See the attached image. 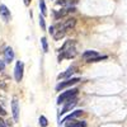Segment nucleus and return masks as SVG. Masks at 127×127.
<instances>
[{
	"instance_id": "nucleus-1",
	"label": "nucleus",
	"mask_w": 127,
	"mask_h": 127,
	"mask_svg": "<svg viewBox=\"0 0 127 127\" xmlns=\"http://www.w3.org/2000/svg\"><path fill=\"white\" fill-rule=\"evenodd\" d=\"M76 56V51H75V46H74L72 41H67L65 45L60 48V56L59 60L61 61L62 59H72Z\"/></svg>"
},
{
	"instance_id": "nucleus-2",
	"label": "nucleus",
	"mask_w": 127,
	"mask_h": 127,
	"mask_svg": "<svg viewBox=\"0 0 127 127\" xmlns=\"http://www.w3.org/2000/svg\"><path fill=\"white\" fill-rule=\"evenodd\" d=\"M78 89L76 88H72V89H69L66 92H64L60 97L57 98V104H61V103H65L66 100L74 98V97H76V94H78Z\"/></svg>"
},
{
	"instance_id": "nucleus-3",
	"label": "nucleus",
	"mask_w": 127,
	"mask_h": 127,
	"mask_svg": "<svg viewBox=\"0 0 127 127\" xmlns=\"http://www.w3.org/2000/svg\"><path fill=\"white\" fill-rule=\"evenodd\" d=\"M79 81H80L79 78H70V79H67V80H65V81L59 83L57 85H56V90L60 92L61 89L67 88V87H71V85H74V84H76V83H79Z\"/></svg>"
},
{
	"instance_id": "nucleus-4",
	"label": "nucleus",
	"mask_w": 127,
	"mask_h": 127,
	"mask_svg": "<svg viewBox=\"0 0 127 127\" xmlns=\"http://www.w3.org/2000/svg\"><path fill=\"white\" fill-rule=\"evenodd\" d=\"M23 71H24V64L22 61H18L14 69V78L17 81H20L23 79Z\"/></svg>"
},
{
	"instance_id": "nucleus-5",
	"label": "nucleus",
	"mask_w": 127,
	"mask_h": 127,
	"mask_svg": "<svg viewBox=\"0 0 127 127\" xmlns=\"http://www.w3.org/2000/svg\"><path fill=\"white\" fill-rule=\"evenodd\" d=\"M65 103H66V104L64 105V107H62V109H61V112H60V114H61V116H62V114H65V113H67L69 111H71L74 107H75V105H76V103H78V99H76L75 97H74V98H71V99L66 100Z\"/></svg>"
},
{
	"instance_id": "nucleus-6",
	"label": "nucleus",
	"mask_w": 127,
	"mask_h": 127,
	"mask_svg": "<svg viewBox=\"0 0 127 127\" xmlns=\"http://www.w3.org/2000/svg\"><path fill=\"white\" fill-rule=\"evenodd\" d=\"M83 114V111L81 109H78V111H74L72 113H70V114H67L64 120H61V122H60V125H64V123H66V122H69V121H72V120H75V118H78L79 116H81Z\"/></svg>"
},
{
	"instance_id": "nucleus-7",
	"label": "nucleus",
	"mask_w": 127,
	"mask_h": 127,
	"mask_svg": "<svg viewBox=\"0 0 127 127\" xmlns=\"http://www.w3.org/2000/svg\"><path fill=\"white\" fill-rule=\"evenodd\" d=\"M0 17L3 18L4 22H9L10 18H12V15H10V10L6 8V5L1 4L0 5Z\"/></svg>"
},
{
	"instance_id": "nucleus-8",
	"label": "nucleus",
	"mask_w": 127,
	"mask_h": 127,
	"mask_svg": "<svg viewBox=\"0 0 127 127\" xmlns=\"http://www.w3.org/2000/svg\"><path fill=\"white\" fill-rule=\"evenodd\" d=\"M12 112H13V118L15 122H18L19 120V104H18V99L14 98L12 102Z\"/></svg>"
},
{
	"instance_id": "nucleus-9",
	"label": "nucleus",
	"mask_w": 127,
	"mask_h": 127,
	"mask_svg": "<svg viewBox=\"0 0 127 127\" xmlns=\"http://www.w3.org/2000/svg\"><path fill=\"white\" fill-rule=\"evenodd\" d=\"M75 24H76V19H75V18H69V19H66L62 24H60V27L64 28L65 31H69V29H71V28L75 27Z\"/></svg>"
},
{
	"instance_id": "nucleus-10",
	"label": "nucleus",
	"mask_w": 127,
	"mask_h": 127,
	"mask_svg": "<svg viewBox=\"0 0 127 127\" xmlns=\"http://www.w3.org/2000/svg\"><path fill=\"white\" fill-rule=\"evenodd\" d=\"M4 60L8 64H10L14 60V51H13L12 47H6L5 48V51H4Z\"/></svg>"
},
{
	"instance_id": "nucleus-11",
	"label": "nucleus",
	"mask_w": 127,
	"mask_h": 127,
	"mask_svg": "<svg viewBox=\"0 0 127 127\" xmlns=\"http://www.w3.org/2000/svg\"><path fill=\"white\" fill-rule=\"evenodd\" d=\"M75 71H76V66H74V65H72V66H70L65 72H61L60 75L57 76V79H69Z\"/></svg>"
},
{
	"instance_id": "nucleus-12",
	"label": "nucleus",
	"mask_w": 127,
	"mask_h": 127,
	"mask_svg": "<svg viewBox=\"0 0 127 127\" xmlns=\"http://www.w3.org/2000/svg\"><path fill=\"white\" fill-rule=\"evenodd\" d=\"M95 56H98V52H97V51H93V50L85 51V52L83 54V59L85 60V61H88V60H90V59H93V57H95Z\"/></svg>"
},
{
	"instance_id": "nucleus-13",
	"label": "nucleus",
	"mask_w": 127,
	"mask_h": 127,
	"mask_svg": "<svg viewBox=\"0 0 127 127\" xmlns=\"http://www.w3.org/2000/svg\"><path fill=\"white\" fill-rule=\"evenodd\" d=\"M39 9H41V13L42 15H46L47 14V9H46V4H45V0H39Z\"/></svg>"
},
{
	"instance_id": "nucleus-14",
	"label": "nucleus",
	"mask_w": 127,
	"mask_h": 127,
	"mask_svg": "<svg viewBox=\"0 0 127 127\" xmlns=\"http://www.w3.org/2000/svg\"><path fill=\"white\" fill-rule=\"evenodd\" d=\"M67 127H87V122L81 121V122H72L71 125H69Z\"/></svg>"
},
{
	"instance_id": "nucleus-15",
	"label": "nucleus",
	"mask_w": 127,
	"mask_h": 127,
	"mask_svg": "<svg viewBox=\"0 0 127 127\" xmlns=\"http://www.w3.org/2000/svg\"><path fill=\"white\" fill-rule=\"evenodd\" d=\"M41 43H42V48H43V52H47V51H48V43H47L46 37H42V38H41Z\"/></svg>"
},
{
	"instance_id": "nucleus-16",
	"label": "nucleus",
	"mask_w": 127,
	"mask_h": 127,
	"mask_svg": "<svg viewBox=\"0 0 127 127\" xmlns=\"http://www.w3.org/2000/svg\"><path fill=\"white\" fill-rule=\"evenodd\" d=\"M107 59V56H95V57H93V59H90V60H88L87 62H98V61H102V60H105Z\"/></svg>"
},
{
	"instance_id": "nucleus-17",
	"label": "nucleus",
	"mask_w": 127,
	"mask_h": 127,
	"mask_svg": "<svg viewBox=\"0 0 127 127\" xmlns=\"http://www.w3.org/2000/svg\"><path fill=\"white\" fill-rule=\"evenodd\" d=\"M39 125H41L42 127H46V126L48 125V122H47V118L45 117V116H41V117H39Z\"/></svg>"
},
{
	"instance_id": "nucleus-18",
	"label": "nucleus",
	"mask_w": 127,
	"mask_h": 127,
	"mask_svg": "<svg viewBox=\"0 0 127 127\" xmlns=\"http://www.w3.org/2000/svg\"><path fill=\"white\" fill-rule=\"evenodd\" d=\"M39 26H41V28L42 29H46V24H45V18H43V15H39Z\"/></svg>"
},
{
	"instance_id": "nucleus-19",
	"label": "nucleus",
	"mask_w": 127,
	"mask_h": 127,
	"mask_svg": "<svg viewBox=\"0 0 127 127\" xmlns=\"http://www.w3.org/2000/svg\"><path fill=\"white\" fill-rule=\"evenodd\" d=\"M5 69V62L4 61H0V71H3Z\"/></svg>"
},
{
	"instance_id": "nucleus-20",
	"label": "nucleus",
	"mask_w": 127,
	"mask_h": 127,
	"mask_svg": "<svg viewBox=\"0 0 127 127\" xmlns=\"http://www.w3.org/2000/svg\"><path fill=\"white\" fill-rule=\"evenodd\" d=\"M48 32H50L51 34H54V33H55V27H54V26H51L50 29H48Z\"/></svg>"
},
{
	"instance_id": "nucleus-21",
	"label": "nucleus",
	"mask_w": 127,
	"mask_h": 127,
	"mask_svg": "<svg viewBox=\"0 0 127 127\" xmlns=\"http://www.w3.org/2000/svg\"><path fill=\"white\" fill-rule=\"evenodd\" d=\"M0 114H1V116H5L6 114V112H5V109L3 107H0Z\"/></svg>"
},
{
	"instance_id": "nucleus-22",
	"label": "nucleus",
	"mask_w": 127,
	"mask_h": 127,
	"mask_svg": "<svg viewBox=\"0 0 127 127\" xmlns=\"http://www.w3.org/2000/svg\"><path fill=\"white\" fill-rule=\"evenodd\" d=\"M0 127H5V123H4L3 120H0Z\"/></svg>"
},
{
	"instance_id": "nucleus-23",
	"label": "nucleus",
	"mask_w": 127,
	"mask_h": 127,
	"mask_svg": "<svg viewBox=\"0 0 127 127\" xmlns=\"http://www.w3.org/2000/svg\"><path fill=\"white\" fill-rule=\"evenodd\" d=\"M24 4H26V5L28 6V5L31 4V0H24Z\"/></svg>"
}]
</instances>
